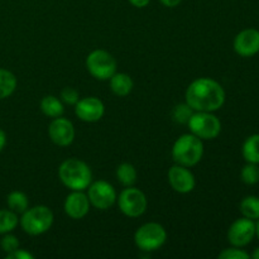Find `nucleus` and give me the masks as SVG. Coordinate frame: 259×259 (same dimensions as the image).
<instances>
[{
  "instance_id": "6ab92c4d",
  "label": "nucleus",
  "mask_w": 259,
  "mask_h": 259,
  "mask_svg": "<svg viewBox=\"0 0 259 259\" xmlns=\"http://www.w3.org/2000/svg\"><path fill=\"white\" fill-rule=\"evenodd\" d=\"M17 88V77L10 71L0 68V100L12 95Z\"/></svg>"
},
{
  "instance_id": "f03ea898",
  "label": "nucleus",
  "mask_w": 259,
  "mask_h": 259,
  "mask_svg": "<svg viewBox=\"0 0 259 259\" xmlns=\"http://www.w3.org/2000/svg\"><path fill=\"white\" fill-rule=\"evenodd\" d=\"M58 177L67 189L72 191H83L93 182L91 168L83 161L77 158H68L61 163Z\"/></svg>"
},
{
  "instance_id": "393cba45",
  "label": "nucleus",
  "mask_w": 259,
  "mask_h": 259,
  "mask_svg": "<svg viewBox=\"0 0 259 259\" xmlns=\"http://www.w3.org/2000/svg\"><path fill=\"white\" fill-rule=\"evenodd\" d=\"M194 114V110L187 105L186 103L185 104H179V105L175 106L174 111H172V116H174V120L176 123L180 124H187L189 123L190 118Z\"/></svg>"
},
{
  "instance_id": "bb28decb",
  "label": "nucleus",
  "mask_w": 259,
  "mask_h": 259,
  "mask_svg": "<svg viewBox=\"0 0 259 259\" xmlns=\"http://www.w3.org/2000/svg\"><path fill=\"white\" fill-rule=\"evenodd\" d=\"M80 100V94L73 88H65L61 91V101L67 105H75Z\"/></svg>"
},
{
  "instance_id": "aec40b11",
  "label": "nucleus",
  "mask_w": 259,
  "mask_h": 259,
  "mask_svg": "<svg viewBox=\"0 0 259 259\" xmlns=\"http://www.w3.org/2000/svg\"><path fill=\"white\" fill-rule=\"evenodd\" d=\"M137 177H138V174H137L136 167L132 163H126L125 162V163L119 164L118 168H116V179L123 186H133L137 182Z\"/></svg>"
},
{
  "instance_id": "a878e982",
  "label": "nucleus",
  "mask_w": 259,
  "mask_h": 259,
  "mask_svg": "<svg viewBox=\"0 0 259 259\" xmlns=\"http://www.w3.org/2000/svg\"><path fill=\"white\" fill-rule=\"evenodd\" d=\"M218 257L219 259H249L250 254H248L245 250L240 249L239 247H232L223 250Z\"/></svg>"
},
{
  "instance_id": "6e6552de",
  "label": "nucleus",
  "mask_w": 259,
  "mask_h": 259,
  "mask_svg": "<svg viewBox=\"0 0 259 259\" xmlns=\"http://www.w3.org/2000/svg\"><path fill=\"white\" fill-rule=\"evenodd\" d=\"M120 211L125 217L139 218L146 212L148 201L143 191L131 186L124 189L116 199Z\"/></svg>"
},
{
  "instance_id": "c756f323",
  "label": "nucleus",
  "mask_w": 259,
  "mask_h": 259,
  "mask_svg": "<svg viewBox=\"0 0 259 259\" xmlns=\"http://www.w3.org/2000/svg\"><path fill=\"white\" fill-rule=\"evenodd\" d=\"M149 2H151V0H129V3H131V4L136 8L147 7V5L149 4Z\"/></svg>"
},
{
  "instance_id": "20e7f679",
  "label": "nucleus",
  "mask_w": 259,
  "mask_h": 259,
  "mask_svg": "<svg viewBox=\"0 0 259 259\" xmlns=\"http://www.w3.org/2000/svg\"><path fill=\"white\" fill-rule=\"evenodd\" d=\"M52 210L45 205L27 209L22 214L19 223L22 229L29 235H40L51 229L53 224Z\"/></svg>"
},
{
  "instance_id": "0eeeda50",
  "label": "nucleus",
  "mask_w": 259,
  "mask_h": 259,
  "mask_svg": "<svg viewBox=\"0 0 259 259\" xmlns=\"http://www.w3.org/2000/svg\"><path fill=\"white\" fill-rule=\"evenodd\" d=\"M86 68L96 80L106 81L116 72V60L104 50H95L86 58Z\"/></svg>"
},
{
  "instance_id": "72a5a7b5",
  "label": "nucleus",
  "mask_w": 259,
  "mask_h": 259,
  "mask_svg": "<svg viewBox=\"0 0 259 259\" xmlns=\"http://www.w3.org/2000/svg\"><path fill=\"white\" fill-rule=\"evenodd\" d=\"M255 235H257L259 239V219L257 220V223H255Z\"/></svg>"
},
{
  "instance_id": "2eb2a0df",
  "label": "nucleus",
  "mask_w": 259,
  "mask_h": 259,
  "mask_svg": "<svg viewBox=\"0 0 259 259\" xmlns=\"http://www.w3.org/2000/svg\"><path fill=\"white\" fill-rule=\"evenodd\" d=\"M65 212L71 219H82L89 214L90 210V201L88 195L82 191H72L65 200L63 204Z\"/></svg>"
},
{
  "instance_id": "f257e3e1",
  "label": "nucleus",
  "mask_w": 259,
  "mask_h": 259,
  "mask_svg": "<svg viewBox=\"0 0 259 259\" xmlns=\"http://www.w3.org/2000/svg\"><path fill=\"white\" fill-rule=\"evenodd\" d=\"M186 104L194 111L219 110L225 103V90L218 81L201 77L192 81L185 94Z\"/></svg>"
},
{
  "instance_id": "f8f14e48",
  "label": "nucleus",
  "mask_w": 259,
  "mask_h": 259,
  "mask_svg": "<svg viewBox=\"0 0 259 259\" xmlns=\"http://www.w3.org/2000/svg\"><path fill=\"white\" fill-rule=\"evenodd\" d=\"M48 136L56 146L67 147L75 139V126L68 119L58 116L51 121L48 126Z\"/></svg>"
},
{
  "instance_id": "412c9836",
  "label": "nucleus",
  "mask_w": 259,
  "mask_h": 259,
  "mask_svg": "<svg viewBox=\"0 0 259 259\" xmlns=\"http://www.w3.org/2000/svg\"><path fill=\"white\" fill-rule=\"evenodd\" d=\"M7 204L12 211H14L15 214H23L25 210L28 209V196L22 191H13L8 195L7 197Z\"/></svg>"
},
{
  "instance_id": "9d476101",
  "label": "nucleus",
  "mask_w": 259,
  "mask_h": 259,
  "mask_svg": "<svg viewBox=\"0 0 259 259\" xmlns=\"http://www.w3.org/2000/svg\"><path fill=\"white\" fill-rule=\"evenodd\" d=\"M255 237V223L243 217L230 225L228 230V240L233 247L243 248L250 244Z\"/></svg>"
},
{
  "instance_id": "2f4dec72",
  "label": "nucleus",
  "mask_w": 259,
  "mask_h": 259,
  "mask_svg": "<svg viewBox=\"0 0 259 259\" xmlns=\"http://www.w3.org/2000/svg\"><path fill=\"white\" fill-rule=\"evenodd\" d=\"M5 143H7V134H5L4 131L0 129V152H2L3 148L5 147Z\"/></svg>"
},
{
  "instance_id": "7c9ffc66",
  "label": "nucleus",
  "mask_w": 259,
  "mask_h": 259,
  "mask_svg": "<svg viewBox=\"0 0 259 259\" xmlns=\"http://www.w3.org/2000/svg\"><path fill=\"white\" fill-rule=\"evenodd\" d=\"M159 2H161L164 7L175 8V7H177V5H179L182 0H159Z\"/></svg>"
},
{
  "instance_id": "9b49d317",
  "label": "nucleus",
  "mask_w": 259,
  "mask_h": 259,
  "mask_svg": "<svg viewBox=\"0 0 259 259\" xmlns=\"http://www.w3.org/2000/svg\"><path fill=\"white\" fill-rule=\"evenodd\" d=\"M105 106L103 101L94 96L80 99L75 104V114L80 120L86 123H95L104 116Z\"/></svg>"
},
{
  "instance_id": "ddd939ff",
  "label": "nucleus",
  "mask_w": 259,
  "mask_h": 259,
  "mask_svg": "<svg viewBox=\"0 0 259 259\" xmlns=\"http://www.w3.org/2000/svg\"><path fill=\"white\" fill-rule=\"evenodd\" d=\"M168 182L172 189L179 194H189L195 189L196 180L189 167L175 164L168 171Z\"/></svg>"
},
{
  "instance_id": "423d86ee",
  "label": "nucleus",
  "mask_w": 259,
  "mask_h": 259,
  "mask_svg": "<svg viewBox=\"0 0 259 259\" xmlns=\"http://www.w3.org/2000/svg\"><path fill=\"white\" fill-rule=\"evenodd\" d=\"M166 229L158 223L143 224L134 234V243L143 252H154L166 243Z\"/></svg>"
},
{
  "instance_id": "f3484780",
  "label": "nucleus",
  "mask_w": 259,
  "mask_h": 259,
  "mask_svg": "<svg viewBox=\"0 0 259 259\" xmlns=\"http://www.w3.org/2000/svg\"><path fill=\"white\" fill-rule=\"evenodd\" d=\"M40 110L46 116L55 119L58 116H62L65 108H63V103L60 99L53 95H47L40 101Z\"/></svg>"
},
{
  "instance_id": "c85d7f7f",
  "label": "nucleus",
  "mask_w": 259,
  "mask_h": 259,
  "mask_svg": "<svg viewBox=\"0 0 259 259\" xmlns=\"http://www.w3.org/2000/svg\"><path fill=\"white\" fill-rule=\"evenodd\" d=\"M33 258H34V255L30 254V253L27 252V250L19 249V248L7 255V259H33Z\"/></svg>"
},
{
  "instance_id": "473e14b6",
  "label": "nucleus",
  "mask_w": 259,
  "mask_h": 259,
  "mask_svg": "<svg viewBox=\"0 0 259 259\" xmlns=\"http://www.w3.org/2000/svg\"><path fill=\"white\" fill-rule=\"evenodd\" d=\"M250 257H252L253 259H259V247L255 248L254 252L252 253V255H250Z\"/></svg>"
},
{
  "instance_id": "4468645a",
  "label": "nucleus",
  "mask_w": 259,
  "mask_h": 259,
  "mask_svg": "<svg viewBox=\"0 0 259 259\" xmlns=\"http://www.w3.org/2000/svg\"><path fill=\"white\" fill-rule=\"evenodd\" d=\"M234 51L242 57H252L259 52V30L248 28L237 34Z\"/></svg>"
},
{
  "instance_id": "b1692460",
  "label": "nucleus",
  "mask_w": 259,
  "mask_h": 259,
  "mask_svg": "<svg viewBox=\"0 0 259 259\" xmlns=\"http://www.w3.org/2000/svg\"><path fill=\"white\" fill-rule=\"evenodd\" d=\"M240 179L245 185H255L259 182V167L255 163H247L242 168Z\"/></svg>"
},
{
  "instance_id": "39448f33",
  "label": "nucleus",
  "mask_w": 259,
  "mask_h": 259,
  "mask_svg": "<svg viewBox=\"0 0 259 259\" xmlns=\"http://www.w3.org/2000/svg\"><path fill=\"white\" fill-rule=\"evenodd\" d=\"M187 125L190 132L201 141L215 139L222 132V123L219 118L209 111H194Z\"/></svg>"
},
{
  "instance_id": "cd10ccee",
  "label": "nucleus",
  "mask_w": 259,
  "mask_h": 259,
  "mask_svg": "<svg viewBox=\"0 0 259 259\" xmlns=\"http://www.w3.org/2000/svg\"><path fill=\"white\" fill-rule=\"evenodd\" d=\"M0 245H2V249L9 254V253L14 252V250H17L19 248V240H18V238L15 235L7 233V235L2 239Z\"/></svg>"
},
{
  "instance_id": "dca6fc26",
  "label": "nucleus",
  "mask_w": 259,
  "mask_h": 259,
  "mask_svg": "<svg viewBox=\"0 0 259 259\" xmlns=\"http://www.w3.org/2000/svg\"><path fill=\"white\" fill-rule=\"evenodd\" d=\"M110 89L116 96H123L129 95L133 90V86L134 82L132 80L131 76L128 73H124V72H115L110 78Z\"/></svg>"
},
{
  "instance_id": "a211bd4d",
  "label": "nucleus",
  "mask_w": 259,
  "mask_h": 259,
  "mask_svg": "<svg viewBox=\"0 0 259 259\" xmlns=\"http://www.w3.org/2000/svg\"><path fill=\"white\" fill-rule=\"evenodd\" d=\"M243 158L248 163L259 164V134L248 137L242 147Z\"/></svg>"
},
{
  "instance_id": "4be33fe9",
  "label": "nucleus",
  "mask_w": 259,
  "mask_h": 259,
  "mask_svg": "<svg viewBox=\"0 0 259 259\" xmlns=\"http://www.w3.org/2000/svg\"><path fill=\"white\" fill-rule=\"evenodd\" d=\"M239 210L244 218L250 220L259 219V197L247 196L242 200L239 205Z\"/></svg>"
},
{
  "instance_id": "5701e85b",
  "label": "nucleus",
  "mask_w": 259,
  "mask_h": 259,
  "mask_svg": "<svg viewBox=\"0 0 259 259\" xmlns=\"http://www.w3.org/2000/svg\"><path fill=\"white\" fill-rule=\"evenodd\" d=\"M19 219L12 210H0V234H7L17 228Z\"/></svg>"
},
{
  "instance_id": "7ed1b4c3",
  "label": "nucleus",
  "mask_w": 259,
  "mask_h": 259,
  "mask_svg": "<svg viewBox=\"0 0 259 259\" xmlns=\"http://www.w3.org/2000/svg\"><path fill=\"white\" fill-rule=\"evenodd\" d=\"M204 154V144L192 133L184 134L172 147V158L177 164L185 167L196 166Z\"/></svg>"
},
{
  "instance_id": "1a4fd4ad",
  "label": "nucleus",
  "mask_w": 259,
  "mask_h": 259,
  "mask_svg": "<svg viewBox=\"0 0 259 259\" xmlns=\"http://www.w3.org/2000/svg\"><path fill=\"white\" fill-rule=\"evenodd\" d=\"M88 197L90 205L99 210H108L116 202L118 195H116L115 189L111 184L104 180L91 182L90 186L88 187Z\"/></svg>"
}]
</instances>
